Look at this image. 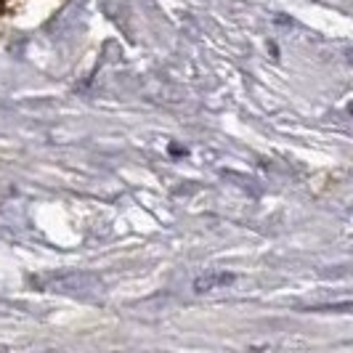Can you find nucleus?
Instances as JSON below:
<instances>
[{
    "instance_id": "nucleus-1",
    "label": "nucleus",
    "mask_w": 353,
    "mask_h": 353,
    "mask_svg": "<svg viewBox=\"0 0 353 353\" xmlns=\"http://www.w3.org/2000/svg\"><path fill=\"white\" fill-rule=\"evenodd\" d=\"M234 274L231 271H205V274H199L194 282V292H212V290H221V287H229L234 284Z\"/></svg>"
}]
</instances>
